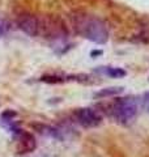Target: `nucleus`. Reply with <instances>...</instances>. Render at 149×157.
<instances>
[{"mask_svg": "<svg viewBox=\"0 0 149 157\" xmlns=\"http://www.w3.org/2000/svg\"><path fill=\"white\" fill-rule=\"evenodd\" d=\"M76 29L84 38H86L94 43H98V45H103L109 39L107 25L98 17L78 16V22H76Z\"/></svg>", "mask_w": 149, "mask_h": 157, "instance_id": "obj_1", "label": "nucleus"}, {"mask_svg": "<svg viewBox=\"0 0 149 157\" xmlns=\"http://www.w3.org/2000/svg\"><path fill=\"white\" fill-rule=\"evenodd\" d=\"M139 110V104L135 97H123L118 98L111 106V115L115 118L118 123L128 124L135 119Z\"/></svg>", "mask_w": 149, "mask_h": 157, "instance_id": "obj_2", "label": "nucleus"}, {"mask_svg": "<svg viewBox=\"0 0 149 157\" xmlns=\"http://www.w3.org/2000/svg\"><path fill=\"white\" fill-rule=\"evenodd\" d=\"M76 119L85 128H93L101 124L102 118L98 113L90 107H82L76 111Z\"/></svg>", "mask_w": 149, "mask_h": 157, "instance_id": "obj_3", "label": "nucleus"}, {"mask_svg": "<svg viewBox=\"0 0 149 157\" xmlns=\"http://www.w3.org/2000/svg\"><path fill=\"white\" fill-rule=\"evenodd\" d=\"M17 25L21 30L28 34L30 37H36L37 34L39 33V24L38 18L34 16V14H30V13H25V14H21L17 20Z\"/></svg>", "mask_w": 149, "mask_h": 157, "instance_id": "obj_4", "label": "nucleus"}, {"mask_svg": "<svg viewBox=\"0 0 149 157\" xmlns=\"http://www.w3.org/2000/svg\"><path fill=\"white\" fill-rule=\"evenodd\" d=\"M16 149L18 155H25L29 153V152H33L37 148V141L36 137L29 132H24L20 131L16 135Z\"/></svg>", "mask_w": 149, "mask_h": 157, "instance_id": "obj_5", "label": "nucleus"}, {"mask_svg": "<svg viewBox=\"0 0 149 157\" xmlns=\"http://www.w3.org/2000/svg\"><path fill=\"white\" fill-rule=\"evenodd\" d=\"M123 92L122 86H111V88H105V89L98 90L94 97L96 98H105V97H111V96H117L119 93Z\"/></svg>", "mask_w": 149, "mask_h": 157, "instance_id": "obj_6", "label": "nucleus"}, {"mask_svg": "<svg viewBox=\"0 0 149 157\" xmlns=\"http://www.w3.org/2000/svg\"><path fill=\"white\" fill-rule=\"evenodd\" d=\"M97 71H101L102 73H105L106 76H110V77H124L126 76V71L119 67H101V70H97Z\"/></svg>", "mask_w": 149, "mask_h": 157, "instance_id": "obj_7", "label": "nucleus"}, {"mask_svg": "<svg viewBox=\"0 0 149 157\" xmlns=\"http://www.w3.org/2000/svg\"><path fill=\"white\" fill-rule=\"evenodd\" d=\"M9 29H11V25H9V22L7 21L6 18L0 17V38L6 36V34L9 32Z\"/></svg>", "mask_w": 149, "mask_h": 157, "instance_id": "obj_8", "label": "nucleus"}, {"mask_svg": "<svg viewBox=\"0 0 149 157\" xmlns=\"http://www.w3.org/2000/svg\"><path fill=\"white\" fill-rule=\"evenodd\" d=\"M143 105H144V107L147 109V111L149 113V92L145 93V94H144V97H143Z\"/></svg>", "mask_w": 149, "mask_h": 157, "instance_id": "obj_9", "label": "nucleus"}]
</instances>
